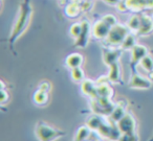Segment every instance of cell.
Wrapping results in <instances>:
<instances>
[{
    "mask_svg": "<svg viewBox=\"0 0 153 141\" xmlns=\"http://www.w3.org/2000/svg\"><path fill=\"white\" fill-rule=\"evenodd\" d=\"M32 15H33V7L30 5V0H22L19 5V10H18L17 19H16L15 23H14L11 35L9 37V43L11 49H13L15 42L27 30L28 25L30 23Z\"/></svg>",
    "mask_w": 153,
    "mask_h": 141,
    "instance_id": "obj_1",
    "label": "cell"
},
{
    "mask_svg": "<svg viewBox=\"0 0 153 141\" xmlns=\"http://www.w3.org/2000/svg\"><path fill=\"white\" fill-rule=\"evenodd\" d=\"M35 135L39 141H55L65 136L66 132L53 128L51 124L40 120L37 122L36 126H35Z\"/></svg>",
    "mask_w": 153,
    "mask_h": 141,
    "instance_id": "obj_2",
    "label": "cell"
},
{
    "mask_svg": "<svg viewBox=\"0 0 153 141\" xmlns=\"http://www.w3.org/2000/svg\"><path fill=\"white\" fill-rule=\"evenodd\" d=\"M129 30L127 25L117 23V25L111 27L108 37L106 38V42L110 46H121L126 37L130 34Z\"/></svg>",
    "mask_w": 153,
    "mask_h": 141,
    "instance_id": "obj_3",
    "label": "cell"
},
{
    "mask_svg": "<svg viewBox=\"0 0 153 141\" xmlns=\"http://www.w3.org/2000/svg\"><path fill=\"white\" fill-rule=\"evenodd\" d=\"M114 107L115 105L111 101L110 97H98L91 101V109L97 115L110 116Z\"/></svg>",
    "mask_w": 153,
    "mask_h": 141,
    "instance_id": "obj_4",
    "label": "cell"
},
{
    "mask_svg": "<svg viewBox=\"0 0 153 141\" xmlns=\"http://www.w3.org/2000/svg\"><path fill=\"white\" fill-rule=\"evenodd\" d=\"M113 123H114L113 121H111V123H107V122L103 121L97 132L100 134V136L104 137V138L109 139V140L117 141L120 137H121L122 133L120 132L117 123H115V125Z\"/></svg>",
    "mask_w": 153,
    "mask_h": 141,
    "instance_id": "obj_5",
    "label": "cell"
},
{
    "mask_svg": "<svg viewBox=\"0 0 153 141\" xmlns=\"http://www.w3.org/2000/svg\"><path fill=\"white\" fill-rule=\"evenodd\" d=\"M111 27H112V26H110L103 19L99 20V21H97L96 23L92 25V30H91L92 37H94V39H98V40H104V39L106 40Z\"/></svg>",
    "mask_w": 153,
    "mask_h": 141,
    "instance_id": "obj_6",
    "label": "cell"
},
{
    "mask_svg": "<svg viewBox=\"0 0 153 141\" xmlns=\"http://www.w3.org/2000/svg\"><path fill=\"white\" fill-rule=\"evenodd\" d=\"M117 125L119 128L120 132L122 134H127V133H134L136 128V121L133 115L130 113H126L125 116L121 120L117 122Z\"/></svg>",
    "mask_w": 153,
    "mask_h": 141,
    "instance_id": "obj_7",
    "label": "cell"
},
{
    "mask_svg": "<svg viewBox=\"0 0 153 141\" xmlns=\"http://www.w3.org/2000/svg\"><path fill=\"white\" fill-rule=\"evenodd\" d=\"M92 26L89 24L88 21H82V32L80 34L79 38L76 39V42H74V46L78 47V48H85L88 44V41H89V37L91 34Z\"/></svg>",
    "mask_w": 153,
    "mask_h": 141,
    "instance_id": "obj_8",
    "label": "cell"
},
{
    "mask_svg": "<svg viewBox=\"0 0 153 141\" xmlns=\"http://www.w3.org/2000/svg\"><path fill=\"white\" fill-rule=\"evenodd\" d=\"M151 82L148 78L142 76L138 73H132L131 78L129 80V87L132 89H143V90H147V89L151 88Z\"/></svg>",
    "mask_w": 153,
    "mask_h": 141,
    "instance_id": "obj_9",
    "label": "cell"
},
{
    "mask_svg": "<svg viewBox=\"0 0 153 141\" xmlns=\"http://www.w3.org/2000/svg\"><path fill=\"white\" fill-rule=\"evenodd\" d=\"M146 55H148V49L146 46L136 44L133 48L131 49V67H135L140 62L144 59Z\"/></svg>",
    "mask_w": 153,
    "mask_h": 141,
    "instance_id": "obj_10",
    "label": "cell"
},
{
    "mask_svg": "<svg viewBox=\"0 0 153 141\" xmlns=\"http://www.w3.org/2000/svg\"><path fill=\"white\" fill-rule=\"evenodd\" d=\"M121 55V49H104V51H103V62L109 67L113 63L119 62Z\"/></svg>",
    "mask_w": 153,
    "mask_h": 141,
    "instance_id": "obj_11",
    "label": "cell"
},
{
    "mask_svg": "<svg viewBox=\"0 0 153 141\" xmlns=\"http://www.w3.org/2000/svg\"><path fill=\"white\" fill-rule=\"evenodd\" d=\"M81 90L83 94L90 98H98V86L91 80H84L81 83Z\"/></svg>",
    "mask_w": 153,
    "mask_h": 141,
    "instance_id": "obj_12",
    "label": "cell"
},
{
    "mask_svg": "<svg viewBox=\"0 0 153 141\" xmlns=\"http://www.w3.org/2000/svg\"><path fill=\"white\" fill-rule=\"evenodd\" d=\"M140 28L137 32L140 36H147L153 32V18H151L148 15H140Z\"/></svg>",
    "mask_w": 153,
    "mask_h": 141,
    "instance_id": "obj_13",
    "label": "cell"
},
{
    "mask_svg": "<svg viewBox=\"0 0 153 141\" xmlns=\"http://www.w3.org/2000/svg\"><path fill=\"white\" fill-rule=\"evenodd\" d=\"M84 63V58L81 53L78 52H74L70 53L65 60V64L68 68L70 69H74V68H78L81 67L82 64Z\"/></svg>",
    "mask_w": 153,
    "mask_h": 141,
    "instance_id": "obj_14",
    "label": "cell"
},
{
    "mask_svg": "<svg viewBox=\"0 0 153 141\" xmlns=\"http://www.w3.org/2000/svg\"><path fill=\"white\" fill-rule=\"evenodd\" d=\"M127 113L126 112V105L123 103V101H120L117 105H115L114 109H113L112 113L110 114V120L113 121L114 123H117L119 120H121L122 118L125 116V114Z\"/></svg>",
    "mask_w": 153,
    "mask_h": 141,
    "instance_id": "obj_15",
    "label": "cell"
},
{
    "mask_svg": "<svg viewBox=\"0 0 153 141\" xmlns=\"http://www.w3.org/2000/svg\"><path fill=\"white\" fill-rule=\"evenodd\" d=\"M109 82L112 83H120L121 82V67H120L119 62L113 63L109 66V73L107 75Z\"/></svg>",
    "mask_w": 153,
    "mask_h": 141,
    "instance_id": "obj_16",
    "label": "cell"
},
{
    "mask_svg": "<svg viewBox=\"0 0 153 141\" xmlns=\"http://www.w3.org/2000/svg\"><path fill=\"white\" fill-rule=\"evenodd\" d=\"M98 97H110L112 94V89L109 86L108 80L101 82L98 80Z\"/></svg>",
    "mask_w": 153,
    "mask_h": 141,
    "instance_id": "obj_17",
    "label": "cell"
},
{
    "mask_svg": "<svg viewBox=\"0 0 153 141\" xmlns=\"http://www.w3.org/2000/svg\"><path fill=\"white\" fill-rule=\"evenodd\" d=\"M90 134H91V130L87 125H82L78 128V132L74 136V141H86L88 140Z\"/></svg>",
    "mask_w": 153,
    "mask_h": 141,
    "instance_id": "obj_18",
    "label": "cell"
},
{
    "mask_svg": "<svg viewBox=\"0 0 153 141\" xmlns=\"http://www.w3.org/2000/svg\"><path fill=\"white\" fill-rule=\"evenodd\" d=\"M34 101L38 106L46 105L47 101H48V93L38 89V90L34 93Z\"/></svg>",
    "mask_w": 153,
    "mask_h": 141,
    "instance_id": "obj_19",
    "label": "cell"
},
{
    "mask_svg": "<svg viewBox=\"0 0 153 141\" xmlns=\"http://www.w3.org/2000/svg\"><path fill=\"white\" fill-rule=\"evenodd\" d=\"M82 9H81V5H79L78 3L76 2H72V3H69L67 5V7L65 9V13H66V16L70 18H74V17H78L79 14L81 13Z\"/></svg>",
    "mask_w": 153,
    "mask_h": 141,
    "instance_id": "obj_20",
    "label": "cell"
},
{
    "mask_svg": "<svg viewBox=\"0 0 153 141\" xmlns=\"http://www.w3.org/2000/svg\"><path fill=\"white\" fill-rule=\"evenodd\" d=\"M104 120L100 117V115H94L91 116L87 119V122H86V125L90 128L91 131H98V128H100V125L102 124V122Z\"/></svg>",
    "mask_w": 153,
    "mask_h": 141,
    "instance_id": "obj_21",
    "label": "cell"
},
{
    "mask_svg": "<svg viewBox=\"0 0 153 141\" xmlns=\"http://www.w3.org/2000/svg\"><path fill=\"white\" fill-rule=\"evenodd\" d=\"M140 24H142L140 16L134 15V16H131V17H130V19L128 20L126 25L128 26V28H129L130 30H134V32H137L140 28Z\"/></svg>",
    "mask_w": 153,
    "mask_h": 141,
    "instance_id": "obj_22",
    "label": "cell"
},
{
    "mask_svg": "<svg viewBox=\"0 0 153 141\" xmlns=\"http://www.w3.org/2000/svg\"><path fill=\"white\" fill-rule=\"evenodd\" d=\"M135 45H136V37L132 34H129L126 37L125 40H124L123 44L121 45V48L123 50H131Z\"/></svg>",
    "mask_w": 153,
    "mask_h": 141,
    "instance_id": "obj_23",
    "label": "cell"
},
{
    "mask_svg": "<svg viewBox=\"0 0 153 141\" xmlns=\"http://www.w3.org/2000/svg\"><path fill=\"white\" fill-rule=\"evenodd\" d=\"M70 70H71L70 71V76H71V80L74 83H82L85 80V74H84V71L81 67L74 68V69Z\"/></svg>",
    "mask_w": 153,
    "mask_h": 141,
    "instance_id": "obj_24",
    "label": "cell"
},
{
    "mask_svg": "<svg viewBox=\"0 0 153 141\" xmlns=\"http://www.w3.org/2000/svg\"><path fill=\"white\" fill-rule=\"evenodd\" d=\"M140 66L149 73V72L153 71V58L151 55H146L142 61L140 62Z\"/></svg>",
    "mask_w": 153,
    "mask_h": 141,
    "instance_id": "obj_25",
    "label": "cell"
},
{
    "mask_svg": "<svg viewBox=\"0 0 153 141\" xmlns=\"http://www.w3.org/2000/svg\"><path fill=\"white\" fill-rule=\"evenodd\" d=\"M82 32V22H79V23H74L69 28V34L71 36L72 39L76 40L79 38L80 34Z\"/></svg>",
    "mask_w": 153,
    "mask_h": 141,
    "instance_id": "obj_26",
    "label": "cell"
},
{
    "mask_svg": "<svg viewBox=\"0 0 153 141\" xmlns=\"http://www.w3.org/2000/svg\"><path fill=\"white\" fill-rule=\"evenodd\" d=\"M117 141H140V138L135 132L127 133V134H122Z\"/></svg>",
    "mask_w": 153,
    "mask_h": 141,
    "instance_id": "obj_27",
    "label": "cell"
},
{
    "mask_svg": "<svg viewBox=\"0 0 153 141\" xmlns=\"http://www.w3.org/2000/svg\"><path fill=\"white\" fill-rule=\"evenodd\" d=\"M102 19L104 20L105 22H107V23H108L110 26H114V25H117V17H115V16H113V15H111V14H107V15H105Z\"/></svg>",
    "mask_w": 153,
    "mask_h": 141,
    "instance_id": "obj_28",
    "label": "cell"
},
{
    "mask_svg": "<svg viewBox=\"0 0 153 141\" xmlns=\"http://www.w3.org/2000/svg\"><path fill=\"white\" fill-rule=\"evenodd\" d=\"M9 100H10L9 92L5 90V88L1 89V90H0V103H1V105H5Z\"/></svg>",
    "mask_w": 153,
    "mask_h": 141,
    "instance_id": "obj_29",
    "label": "cell"
},
{
    "mask_svg": "<svg viewBox=\"0 0 153 141\" xmlns=\"http://www.w3.org/2000/svg\"><path fill=\"white\" fill-rule=\"evenodd\" d=\"M38 89H40V90L49 93V91H51V83H49V82H46V80H45V82L40 83Z\"/></svg>",
    "mask_w": 153,
    "mask_h": 141,
    "instance_id": "obj_30",
    "label": "cell"
},
{
    "mask_svg": "<svg viewBox=\"0 0 153 141\" xmlns=\"http://www.w3.org/2000/svg\"><path fill=\"white\" fill-rule=\"evenodd\" d=\"M105 2L108 3V4H111V5H117L120 2H121L122 0H104Z\"/></svg>",
    "mask_w": 153,
    "mask_h": 141,
    "instance_id": "obj_31",
    "label": "cell"
},
{
    "mask_svg": "<svg viewBox=\"0 0 153 141\" xmlns=\"http://www.w3.org/2000/svg\"><path fill=\"white\" fill-rule=\"evenodd\" d=\"M148 78L151 80V82H153V71L149 72V74H148Z\"/></svg>",
    "mask_w": 153,
    "mask_h": 141,
    "instance_id": "obj_32",
    "label": "cell"
},
{
    "mask_svg": "<svg viewBox=\"0 0 153 141\" xmlns=\"http://www.w3.org/2000/svg\"><path fill=\"white\" fill-rule=\"evenodd\" d=\"M150 141H153V137H152V139H151V140Z\"/></svg>",
    "mask_w": 153,
    "mask_h": 141,
    "instance_id": "obj_33",
    "label": "cell"
},
{
    "mask_svg": "<svg viewBox=\"0 0 153 141\" xmlns=\"http://www.w3.org/2000/svg\"><path fill=\"white\" fill-rule=\"evenodd\" d=\"M86 141H91V140H86Z\"/></svg>",
    "mask_w": 153,
    "mask_h": 141,
    "instance_id": "obj_34",
    "label": "cell"
}]
</instances>
